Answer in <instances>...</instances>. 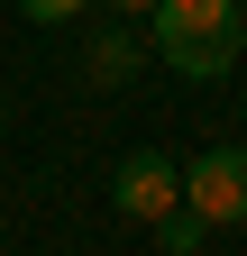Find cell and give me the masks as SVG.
<instances>
[{
	"label": "cell",
	"mask_w": 247,
	"mask_h": 256,
	"mask_svg": "<svg viewBox=\"0 0 247 256\" xmlns=\"http://www.w3.org/2000/svg\"><path fill=\"white\" fill-rule=\"evenodd\" d=\"M146 37H156V55L183 82H220L247 55V10L238 0H156L146 10Z\"/></svg>",
	"instance_id": "obj_1"
},
{
	"label": "cell",
	"mask_w": 247,
	"mask_h": 256,
	"mask_svg": "<svg viewBox=\"0 0 247 256\" xmlns=\"http://www.w3.org/2000/svg\"><path fill=\"white\" fill-rule=\"evenodd\" d=\"M183 202H192L210 229H238L247 220V146H210L183 165Z\"/></svg>",
	"instance_id": "obj_2"
},
{
	"label": "cell",
	"mask_w": 247,
	"mask_h": 256,
	"mask_svg": "<svg viewBox=\"0 0 247 256\" xmlns=\"http://www.w3.org/2000/svg\"><path fill=\"white\" fill-rule=\"evenodd\" d=\"M110 202L128 210V220H146V229H156L165 210H183V165H174V156H156V146L119 156V174H110Z\"/></svg>",
	"instance_id": "obj_3"
},
{
	"label": "cell",
	"mask_w": 247,
	"mask_h": 256,
	"mask_svg": "<svg viewBox=\"0 0 247 256\" xmlns=\"http://www.w3.org/2000/svg\"><path fill=\"white\" fill-rule=\"evenodd\" d=\"M138 55H146V46L128 37V28H110V37H92V74H101V82H128Z\"/></svg>",
	"instance_id": "obj_4"
},
{
	"label": "cell",
	"mask_w": 247,
	"mask_h": 256,
	"mask_svg": "<svg viewBox=\"0 0 247 256\" xmlns=\"http://www.w3.org/2000/svg\"><path fill=\"white\" fill-rule=\"evenodd\" d=\"M156 247H165V256H192V247H202V210H192V202L165 210V220H156Z\"/></svg>",
	"instance_id": "obj_5"
},
{
	"label": "cell",
	"mask_w": 247,
	"mask_h": 256,
	"mask_svg": "<svg viewBox=\"0 0 247 256\" xmlns=\"http://www.w3.org/2000/svg\"><path fill=\"white\" fill-rule=\"evenodd\" d=\"M18 10H28V18H46V28H64V18L92 10V0H18Z\"/></svg>",
	"instance_id": "obj_6"
},
{
	"label": "cell",
	"mask_w": 247,
	"mask_h": 256,
	"mask_svg": "<svg viewBox=\"0 0 247 256\" xmlns=\"http://www.w3.org/2000/svg\"><path fill=\"white\" fill-rule=\"evenodd\" d=\"M119 10H156V0H119Z\"/></svg>",
	"instance_id": "obj_7"
}]
</instances>
